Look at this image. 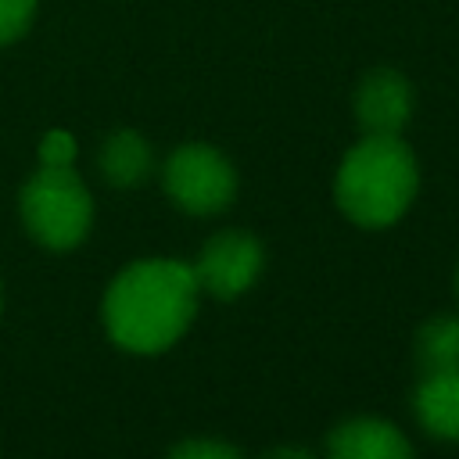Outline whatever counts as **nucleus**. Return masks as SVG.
Listing matches in <instances>:
<instances>
[{"label":"nucleus","mask_w":459,"mask_h":459,"mask_svg":"<svg viewBox=\"0 0 459 459\" xmlns=\"http://www.w3.org/2000/svg\"><path fill=\"white\" fill-rule=\"evenodd\" d=\"M194 269L179 258L129 262L104 290L100 319L108 337L133 355H158L172 348L197 312Z\"/></svg>","instance_id":"nucleus-1"},{"label":"nucleus","mask_w":459,"mask_h":459,"mask_svg":"<svg viewBox=\"0 0 459 459\" xmlns=\"http://www.w3.org/2000/svg\"><path fill=\"white\" fill-rule=\"evenodd\" d=\"M420 190L416 154L402 136H362L337 169V208L362 230L394 226Z\"/></svg>","instance_id":"nucleus-2"},{"label":"nucleus","mask_w":459,"mask_h":459,"mask_svg":"<svg viewBox=\"0 0 459 459\" xmlns=\"http://www.w3.org/2000/svg\"><path fill=\"white\" fill-rule=\"evenodd\" d=\"M18 212L25 233L50 251L79 247L93 226V197L72 165H39L18 194Z\"/></svg>","instance_id":"nucleus-3"},{"label":"nucleus","mask_w":459,"mask_h":459,"mask_svg":"<svg viewBox=\"0 0 459 459\" xmlns=\"http://www.w3.org/2000/svg\"><path fill=\"white\" fill-rule=\"evenodd\" d=\"M169 201L186 215H219L237 197V169L212 143H179L161 165Z\"/></svg>","instance_id":"nucleus-4"},{"label":"nucleus","mask_w":459,"mask_h":459,"mask_svg":"<svg viewBox=\"0 0 459 459\" xmlns=\"http://www.w3.org/2000/svg\"><path fill=\"white\" fill-rule=\"evenodd\" d=\"M262 265H265V251L258 237H251L247 230H219L204 240L190 269L201 294L233 301L255 287V280L262 276Z\"/></svg>","instance_id":"nucleus-5"},{"label":"nucleus","mask_w":459,"mask_h":459,"mask_svg":"<svg viewBox=\"0 0 459 459\" xmlns=\"http://www.w3.org/2000/svg\"><path fill=\"white\" fill-rule=\"evenodd\" d=\"M351 111L366 136H402L412 115V86L394 68H373L359 79Z\"/></svg>","instance_id":"nucleus-6"},{"label":"nucleus","mask_w":459,"mask_h":459,"mask_svg":"<svg viewBox=\"0 0 459 459\" xmlns=\"http://www.w3.org/2000/svg\"><path fill=\"white\" fill-rule=\"evenodd\" d=\"M326 459H416L409 437L377 416H351L326 437Z\"/></svg>","instance_id":"nucleus-7"},{"label":"nucleus","mask_w":459,"mask_h":459,"mask_svg":"<svg viewBox=\"0 0 459 459\" xmlns=\"http://www.w3.org/2000/svg\"><path fill=\"white\" fill-rule=\"evenodd\" d=\"M97 172L115 190H133V186L147 183L154 172V151H151L147 136H140L136 129L108 133L97 147Z\"/></svg>","instance_id":"nucleus-8"},{"label":"nucleus","mask_w":459,"mask_h":459,"mask_svg":"<svg viewBox=\"0 0 459 459\" xmlns=\"http://www.w3.org/2000/svg\"><path fill=\"white\" fill-rule=\"evenodd\" d=\"M420 427L437 441H459V369L423 373L412 391Z\"/></svg>","instance_id":"nucleus-9"},{"label":"nucleus","mask_w":459,"mask_h":459,"mask_svg":"<svg viewBox=\"0 0 459 459\" xmlns=\"http://www.w3.org/2000/svg\"><path fill=\"white\" fill-rule=\"evenodd\" d=\"M412 359L420 373L459 369V316H430L412 337Z\"/></svg>","instance_id":"nucleus-10"},{"label":"nucleus","mask_w":459,"mask_h":459,"mask_svg":"<svg viewBox=\"0 0 459 459\" xmlns=\"http://www.w3.org/2000/svg\"><path fill=\"white\" fill-rule=\"evenodd\" d=\"M36 18V0H0V47L22 39Z\"/></svg>","instance_id":"nucleus-11"},{"label":"nucleus","mask_w":459,"mask_h":459,"mask_svg":"<svg viewBox=\"0 0 459 459\" xmlns=\"http://www.w3.org/2000/svg\"><path fill=\"white\" fill-rule=\"evenodd\" d=\"M165 459H244L237 445L219 441V437H186L179 445H172V452Z\"/></svg>","instance_id":"nucleus-12"},{"label":"nucleus","mask_w":459,"mask_h":459,"mask_svg":"<svg viewBox=\"0 0 459 459\" xmlns=\"http://www.w3.org/2000/svg\"><path fill=\"white\" fill-rule=\"evenodd\" d=\"M36 154H39V165L65 169V165H72V161H75L79 143H75V136H72V133H65V129H50V133L39 140Z\"/></svg>","instance_id":"nucleus-13"},{"label":"nucleus","mask_w":459,"mask_h":459,"mask_svg":"<svg viewBox=\"0 0 459 459\" xmlns=\"http://www.w3.org/2000/svg\"><path fill=\"white\" fill-rule=\"evenodd\" d=\"M262 459H316L308 448H298V445H280V448H269Z\"/></svg>","instance_id":"nucleus-14"},{"label":"nucleus","mask_w":459,"mask_h":459,"mask_svg":"<svg viewBox=\"0 0 459 459\" xmlns=\"http://www.w3.org/2000/svg\"><path fill=\"white\" fill-rule=\"evenodd\" d=\"M0 312H4V290H0Z\"/></svg>","instance_id":"nucleus-15"},{"label":"nucleus","mask_w":459,"mask_h":459,"mask_svg":"<svg viewBox=\"0 0 459 459\" xmlns=\"http://www.w3.org/2000/svg\"><path fill=\"white\" fill-rule=\"evenodd\" d=\"M455 294H459V273H455Z\"/></svg>","instance_id":"nucleus-16"}]
</instances>
